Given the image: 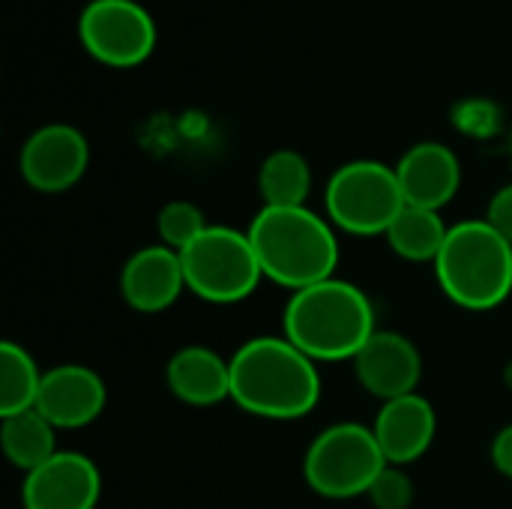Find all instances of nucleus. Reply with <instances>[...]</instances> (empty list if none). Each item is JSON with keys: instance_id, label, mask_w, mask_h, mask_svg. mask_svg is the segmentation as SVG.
I'll return each instance as SVG.
<instances>
[{"instance_id": "6ab92c4d", "label": "nucleus", "mask_w": 512, "mask_h": 509, "mask_svg": "<svg viewBox=\"0 0 512 509\" xmlns=\"http://www.w3.org/2000/svg\"><path fill=\"white\" fill-rule=\"evenodd\" d=\"M264 207H306L312 192V165L297 150H273L258 171Z\"/></svg>"}, {"instance_id": "a211bd4d", "label": "nucleus", "mask_w": 512, "mask_h": 509, "mask_svg": "<svg viewBox=\"0 0 512 509\" xmlns=\"http://www.w3.org/2000/svg\"><path fill=\"white\" fill-rule=\"evenodd\" d=\"M447 234L450 228L444 225L438 210L405 204L384 237L399 258L414 261V264H435L447 243Z\"/></svg>"}, {"instance_id": "2eb2a0df", "label": "nucleus", "mask_w": 512, "mask_h": 509, "mask_svg": "<svg viewBox=\"0 0 512 509\" xmlns=\"http://www.w3.org/2000/svg\"><path fill=\"white\" fill-rule=\"evenodd\" d=\"M396 177L405 204L441 213V207H447L462 186V165L447 144L420 141L399 159Z\"/></svg>"}, {"instance_id": "1a4fd4ad", "label": "nucleus", "mask_w": 512, "mask_h": 509, "mask_svg": "<svg viewBox=\"0 0 512 509\" xmlns=\"http://www.w3.org/2000/svg\"><path fill=\"white\" fill-rule=\"evenodd\" d=\"M90 162L87 138L69 123H45L24 141L18 153V171L24 183L42 195L72 189Z\"/></svg>"}, {"instance_id": "412c9836", "label": "nucleus", "mask_w": 512, "mask_h": 509, "mask_svg": "<svg viewBox=\"0 0 512 509\" xmlns=\"http://www.w3.org/2000/svg\"><path fill=\"white\" fill-rule=\"evenodd\" d=\"M207 219L201 213L198 204L192 201H168L159 216H156V234H159V243L174 249V252H183L189 243H195L204 231H207Z\"/></svg>"}, {"instance_id": "7ed1b4c3", "label": "nucleus", "mask_w": 512, "mask_h": 509, "mask_svg": "<svg viewBox=\"0 0 512 509\" xmlns=\"http://www.w3.org/2000/svg\"><path fill=\"white\" fill-rule=\"evenodd\" d=\"M246 234L264 279L291 294L336 276L342 258L336 228L309 207H261Z\"/></svg>"}, {"instance_id": "5701e85b", "label": "nucleus", "mask_w": 512, "mask_h": 509, "mask_svg": "<svg viewBox=\"0 0 512 509\" xmlns=\"http://www.w3.org/2000/svg\"><path fill=\"white\" fill-rule=\"evenodd\" d=\"M486 222L512 243V183L501 186L492 201H489V210H486Z\"/></svg>"}, {"instance_id": "393cba45", "label": "nucleus", "mask_w": 512, "mask_h": 509, "mask_svg": "<svg viewBox=\"0 0 512 509\" xmlns=\"http://www.w3.org/2000/svg\"><path fill=\"white\" fill-rule=\"evenodd\" d=\"M504 378H507V384H510V387H512V363H510V369L504 372Z\"/></svg>"}, {"instance_id": "aec40b11", "label": "nucleus", "mask_w": 512, "mask_h": 509, "mask_svg": "<svg viewBox=\"0 0 512 509\" xmlns=\"http://www.w3.org/2000/svg\"><path fill=\"white\" fill-rule=\"evenodd\" d=\"M42 369L36 366L33 354L6 339L0 345V417L36 408V396L42 387Z\"/></svg>"}, {"instance_id": "6e6552de", "label": "nucleus", "mask_w": 512, "mask_h": 509, "mask_svg": "<svg viewBox=\"0 0 512 509\" xmlns=\"http://www.w3.org/2000/svg\"><path fill=\"white\" fill-rule=\"evenodd\" d=\"M78 36L93 60L132 69L156 48V21L138 0H90L78 18Z\"/></svg>"}, {"instance_id": "ddd939ff", "label": "nucleus", "mask_w": 512, "mask_h": 509, "mask_svg": "<svg viewBox=\"0 0 512 509\" xmlns=\"http://www.w3.org/2000/svg\"><path fill=\"white\" fill-rule=\"evenodd\" d=\"M186 288L180 252L153 243L126 258L120 267V294L129 309L141 315H159L171 309Z\"/></svg>"}, {"instance_id": "9d476101", "label": "nucleus", "mask_w": 512, "mask_h": 509, "mask_svg": "<svg viewBox=\"0 0 512 509\" xmlns=\"http://www.w3.org/2000/svg\"><path fill=\"white\" fill-rule=\"evenodd\" d=\"M102 498V474L84 453L60 450L42 468L24 474V509H96Z\"/></svg>"}, {"instance_id": "39448f33", "label": "nucleus", "mask_w": 512, "mask_h": 509, "mask_svg": "<svg viewBox=\"0 0 512 509\" xmlns=\"http://www.w3.org/2000/svg\"><path fill=\"white\" fill-rule=\"evenodd\" d=\"M390 462L384 459L372 426L333 423L315 435L303 456L306 486L330 501L369 495L372 483Z\"/></svg>"}, {"instance_id": "f257e3e1", "label": "nucleus", "mask_w": 512, "mask_h": 509, "mask_svg": "<svg viewBox=\"0 0 512 509\" xmlns=\"http://www.w3.org/2000/svg\"><path fill=\"white\" fill-rule=\"evenodd\" d=\"M231 402L261 420H303L321 402L318 363L285 336H255L231 357Z\"/></svg>"}, {"instance_id": "f3484780", "label": "nucleus", "mask_w": 512, "mask_h": 509, "mask_svg": "<svg viewBox=\"0 0 512 509\" xmlns=\"http://www.w3.org/2000/svg\"><path fill=\"white\" fill-rule=\"evenodd\" d=\"M0 447L12 468L30 474L42 468L51 456H57V429L36 411H18L0 417Z\"/></svg>"}, {"instance_id": "4be33fe9", "label": "nucleus", "mask_w": 512, "mask_h": 509, "mask_svg": "<svg viewBox=\"0 0 512 509\" xmlns=\"http://www.w3.org/2000/svg\"><path fill=\"white\" fill-rule=\"evenodd\" d=\"M366 498L375 509H408L414 504V480L402 465H387Z\"/></svg>"}, {"instance_id": "f8f14e48", "label": "nucleus", "mask_w": 512, "mask_h": 509, "mask_svg": "<svg viewBox=\"0 0 512 509\" xmlns=\"http://www.w3.org/2000/svg\"><path fill=\"white\" fill-rule=\"evenodd\" d=\"M351 363L360 387L381 402L417 393L423 378L420 348L396 330H375Z\"/></svg>"}, {"instance_id": "4468645a", "label": "nucleus", "mask_w": 512, "mask_h": 509, "mask_svg": "<svg viewBox=\"0 0 512 509\" xmlns=\"http://www.w3.org/2000/svg\"><path fill=\"white\" fill-rule=\"evenodd\" d=\"M375 441L390 465L408 468L423 459L438 435L435 405L423 393H408L390 402H381V411L372 423Z\"/></svg>"}, {"instance_id": "423d86ee", "label": "nucleus", "mask_w": 512, "mask_h": 509, "mask_svg": "<svg viewBox=\"0 0 512 509\" xmlns=\"http://www.w3.org/2000/svg\"><path fill=\"white\" fill-rule=\"evenodd\" d=\"M186 288L216 306H231L252 297L264 279L255 246L246 231L210 225L195 243L180 252Z\"/></svg>"}, {"instance_id": "0eeeda50", "label": "nucleus", "mask_w": 512, "mask_h": 509, "mask_svg": "<svg viewBox=\"0 0 512 509\" xmlns=\"http://www.w3.org/2000/svg\"><path fill=\"white\" fill-rule=\"evenodd\" d=\"M405 195L396 168L378 159H354L333 171L324 189V210L333 228L354 237L387 234L402 213Z\"/></svg>"}, {"instance_id": "9b49d317", "label": "nucleus", "mask_w": 512, "mask_h": 509, "mask_svg": "<svg viewBox=\"0 0 512 509\" xmlns=\"http://www.w3.org/2000/svg\"><path fill=\"white\" fill-rule=\"evenodd\" d=\"M108 387L102 375L84 363H60L42 375L36 411L54 429H84L102 417Z\"/></svg>"}, {"instance_id": "dca6fc26", "label": "nucleus", "mask_w": 512, "mask_h": 509, "mask_svg": "<svg viewBox=\"0 0 512 509\" xmlns=\"http://www.w3.org/2000/svg\"><path fill=\"white\" fill-rule=\"evenodd\" d=\"M168 390L192 408H213L231 399V360L207 345H186L165 366Z\"/></svg>"}, {"instance_id": "b1692460", "label": "nucleus", "mask_w": 512, "mask_h": 509, "mask_svg": "<svg viewBox=\"0 0 512 509\" xmlns=\"http://www.w3.org/2000/svg\"><path fill=\"white\" fill-rule=\"evenodd\" d=\"M492 465H495L498 474L512 480V423L504 426L492 441Z\"/></svg>"}, {"instance_id": "20e7f679", "label": "nucleus", "mask_w": 512, "mask_h": 509, "mask_svg": "<svg viewBox=\"0 0 512 509\" xmlns=\"http://www.w3.org/2000/svg\"><path fill=\"white\" fill-rule=\"evenodd\" d=\"M432 267L444 297L459 309L489 312L512 294V243L486 219L456 222Z\"/></svg>"}, {"instance_id": "f03ea898", "label": "nucleus", "mask_w": 512, "mask_h": 509, "mask_svg": "<svg viewBox=\"0 0 512 509\" xmlns=\"http://www.w3.org/2000/svg\"><path fill=\"white\" fill-rule=\"evenodd\" d=\"M375 330L378 324L369 294L339 276L294 291L282 312V336L315 363L354 360Z\"/></svg>"}]
</instances>
